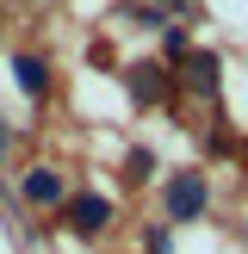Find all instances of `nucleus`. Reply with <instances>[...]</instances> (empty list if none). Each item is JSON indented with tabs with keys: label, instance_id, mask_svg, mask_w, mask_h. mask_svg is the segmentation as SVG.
<instances>
[{
	"label": "nucleus",
	"instance_id": "obj_1",
	"mask_svg": "<svg viewBox=\"0 0 248 254\" xmlns=\"http://www.w3.org/2000/svg\"><path fill=\"white\" fill-rule=\"evenodd\" d=\"M168 211L180 223H192L198 211H205V174H174L168 180Z\"/></svg>",
	"mask_w": 248,
	"mask_h": 254
},
{
	"label": "nucleus",
	"instance_id": "obj_2",
	"mask_svg": "<svg viewBox=\"0 0 248 254\" xmlns=\"http://www.w3.org/2000/svg\"><path fill=\"white\" fill-rule=\"evenodd\" d=\"M106 217H112V205H106L99 192H81V198L68 205V223H74V230H87V236H93V230H106Z\"/></svg>",
	"mask_w": 248,
	"mask_h": 254
},
{
	"label": "nucleus",
	"instance_id": "obj_3",
	"mask_svg": "<svg viewBox=\"0 0 248 254\" xmlns=\"http://www.w3.org/2000/svg\"><path fill=\"white\" fill-rule=\"evenodd\" d=\"M19 192L31 198V205H56V198H62V180H56L50 168H31V174L19 180Z\"/></svg>",
	"mask_w": 248,
	"mask_h": 254
},
{
	"label": "nucleus",
	"instance_id": "obj_4",
	"mask_svg": "<svg viewBox=\"0 0 248 254\" xmlns=\"http://www.w3.org/2000/svg\"><path fill=\"white\" fill-rule=\"evenodd\" d=\"M186 87H192V93H217V56H211V50H192V62H186Z\"/></svg>",
	"mask_w": 248,
	"mask_h": 254
},
{
	"label": "nucleus",
	"instance_id": "obj_5",
	"mask_svg": "<svg viewBox=\"0 0 248 254\" xmlns=\"http://www.w3.org/2000/svg\"><path fill=\"white\" fill-rule=\"evenodd\" d=\"M12 74H19V87H25V93H44V87H50L44 56H19V62H12Z\"/></svg>",
	"mask_w": 248,
	"mask_h": 254
},
{
	"label": "nucleus",
	"instance_id": "obj_6",
	"mask_svg": "<svg viewBox=\"0 0 248 254\" xmlns=\"http://www.w3.org/2000/svg\"><path fill=\"white\" fill-rule=\"evenodd\" d=\"M130 93L143 99V106H155V99H161V74L149 68V62H143V68H130Z\"/></svg>",
	"mask_w": 248,
	"mask_h": 254
},
{
	"label": "nucleus",
	"instance_id": "obj_7",
	"mask_svg": "<svg viewBox=\"0 0 248 254\" xmlns=\"http://www.w3.org/2000/svg\"><path fill=\"white\" fill-rule=\"evenodd\" d=\"M0 143H6V130H0Z\"/></svg>",
	"mask_w": 248,
	"mask_h": 254
}]
</instances>
